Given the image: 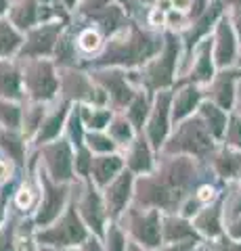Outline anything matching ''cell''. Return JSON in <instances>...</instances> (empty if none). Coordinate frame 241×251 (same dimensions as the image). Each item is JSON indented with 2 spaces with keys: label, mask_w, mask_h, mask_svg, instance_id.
Instances as JSON below:
<instances>
[{
  "label": "cell",
  "mask_w": 241,
  "mask_h": 251,
  "mask_svg": "<svg viewBox=\"0 0 241 251\" xmlns=\"http://www.w3.org/2000/svg\"><path fill=\"white\" fill-rule=\"evenodd\" d=\"M67 2H69V4H72V2H74V0H67Z\"/></svg>",
  "instance_id": "obj_6"
},
{
  "label": "cell",
  "mask_w": 241,
  "mask_h": 251,
  "mask_svg": "<svg viewBox=\"0 0 241 251\" xmlns=\"http://www.w3.org/2000/svg\"><path fill=\"white\" fill-rule=\"evenodd\" d=\"M99 44H101V40H99V36L95 34V31H84L82 38H80V46L84 50H88V52L97 50Z\"/></svg>",
  "instance_id": "obj_1"
},
{
  "label": "cell",
  "mask_w": 241,
  "mask_h": 251,
  "mask_svg": "<svg viewBox=\"0 0 241 251\" xmlns=\"http://www.w3.org/2000/svg\"><path fill=\"white\" fill-rule=\"evenodd\" d=\"M17 205L21 207V209H27L29 205H32V193L27 191V188H21V191L17 193Z\"/></svg>",
  "instance_id": "obj_2"
},
{
  "label": "cell",
  "mask_w": 241,
  "mask_h": 251,
  "mask_svg": "<svg viewBox=\"0 0 241 251\" xmlns=\"http://www.w3.org/2000/svg\"><path fill=\"white\" fill-rule=\"evenodd\" d=\"M174 6L176 9H181V11H185L187 6H189V0H174Z\"/></svg>",
  "instance_id": "obj_5"
},
{
  "label": "cell",
  "mask_w": 241,
  "mask_h": 251,
  "mask_svg": "<svg viewBox=\"0 0 241 251\" xmlns=\"http://www.w3.org/2000/svg\"><path fill=\"white\" fill-rule=\"evenodd\" d=\"M197 197H199V201L210 203V201L214 199V191H212V188H210V186H201V188H199V195H197Z\"/></svg>",
  "instance_id": "obj_3"
},
{
  "label": "cell",
  "mask_w": 241,
  "mask_h": 251,
  "mask_svg": "<svg viewBox=\"0 0 241 251\" xmlns=\"http://www.w3.org/2000/svg\"><path fill=\"white\" fill-rule=\"evenodd\" d=\"M6 178H9V166L0 161V182H2V180H6Z\"/></svg>",
  "instance_id": "obj_4"
}]
</instances>
